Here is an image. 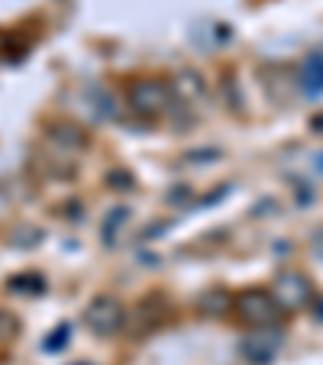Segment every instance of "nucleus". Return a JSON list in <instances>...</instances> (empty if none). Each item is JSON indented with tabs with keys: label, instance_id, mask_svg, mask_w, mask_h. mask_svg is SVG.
Wrapping results in <instances>:
<instances>
[{
	"label": "nucleus",
	"instance_id": "obj_3",
	"mask_svg": "<svg viewBox=\"0 0 323 365\" xmlns=\"http://www.w3.org/2000/svg\"><path fill=\"white\" fill-rule=\"evenodd\" d=\"M84 324L94 336H113L126 327V307L113 294H97L84 307Z\"/></svg>",
	"mask_w": 323,
	"mask_h": 365
},
{
	"label": "nucleus",
	"instance_id": "obj_6",
	"mask_svg": "<svg viewBox=\"0 0 323 365\" xmlns=\"http://www.w3.org/2000/svg\"><path fill=\"white\" fill-rule=\"evenodd\" d=\"M165 310H168V304H165V297L162 294H149L143 304H139L136 310L130 314V327H133V333H149V330H155L162 320H165Z\"/></svg>",
	"mask_w": 323,
	"mask_h": 365
},
{
	"label": "nucleus",
	"instance_id": "obj_15",
	"mask_svg": "<svg viewBox=\"0 0 323 365\" xmlns=\"http://www.w3.org/2000/svg\"><path fill=\"white\" fill-rule=\"evenodd\" d=\"M310 162H314V168L323 175V152H317V155H314V159H310Z\"/></svg>",
	"mask_w": 323,
	"mask_h": 365
},
{
	"label": "nucleus",
	"instance_id": "obj_11",
	"mask_svg": "<svg viewBox=\"0 0 323 365\" xmlns=\"http://www.w3.org/2000/svg\"><path fill=\"white\" fill-rule=\"evenodd\" d=\"M126 220H130V210H126V207H113L111 214H107V220H103V227H101V233H103V240H107V246H113V242H117V233L123 230Z\"/></svg>",
	"mask_w": 323,
	"mask_h": 365
},
{
	"label": "nucleus",
	"instance_id": "obj_14",
	"mask_svg": "<svg viewBox=\"0 0 323 365\" xmlns=\"http://www.w3.org/2000/svg\"><path fill=\"white\" fill-rule=\"evenodd\" d=\"M16 330H20V324H16L14 314H7V310H0V339L16 336Z\"/></svg>",
	"mask_w": 323,
	"mask_h": 365
},
{
	"label": "nucleus",
	"instance_id": "obj_1",
	"mask_svg": "<svg viewBox=\"0 0 323 365\" xmlns=\"http://www.w3.org/2000/svg\"><path fill=\"white\" fill-rule=\"evenodd\" d=\"M233 314L246 327H255V330H268V327H275L284 317L282 304L265 288H246L240 294H233Z\"/></svg>",
	"mask_w": 323,
	"mask_h": 365
},
{
	"label": "nucleus",
	"instance_id": "obj_12",
	"mask_svg": "<svg viewBox=\"0 0 323 365\" xmlns=\"http://www.w3.org/2000/svg\"><path fill=\"white\" fill-rule=\"evenodd\" d=\"M91 97H94L97 120H113V117H117V107H113V94H111V91L94 88V91H91Z\"/></svg>",
	"mask_w": 323,
	"mask_h": 365
},
{
	"label": "nucleus",
	"instance_id": "obj_16",
	"mask_svg": "<svg viewBox=\"0 0 323 365\" xmlns=\"http://www.w3.org/2000/svg\"><path fill=\"white\" fill-rule=\"evenodd\" d=\"M317 317L323 320V297H320V301H317Z\"/></svg>",
	"mask_w": 323,
	"mask_h": 365
},
{
	"label": "nucleus",
	"instance_id": "obj_13",
	"mask_svg": "<svg viewBox=\"0 0 323 365\" xmlns=\"http://www.w3.org/2000/svg\"><path fill=\"white\" fill-rule=\"evenodd\" d=\"M65 343H68V327H58L56 333H48V336H46V343H42V349H46V352H58Z\"/></svg>",
	"mask_w": 323,
	"mask_h": 365
},
{
	"label": "nucleus",
	"instance_id": "obj_7",
	"mask_svg": "<svg viewBox=\"0 0 323 365\" xmlns=\"http://www.w3.org/2000/svg\"><path fill=\"white\" fill-rule=\"evenodd\" d=\"M297 88L307 97H323V52H310L297 71Z\"/></svg>",
	"mask_w": 323,
	"mask_h": 365
},
{
	"label": "nucleus",
	"instance_id": "obj_17",
	"mask_svg": "<svg viewBox=\"0 0 323 365\" xmlns=\"http://www.w3.org/2000/svg\"><path fill=\"white\" fill-rule=\"evenodd\" d=\"M81 365H88V362H81Z\"/></svg>",
	"mask_w": 323,
	"mask_h": 365
},
{
	"label": "nucleus",
	"instance_id": "obj_2",
	"mask_svg": "<svg viewBox=\"0 0 323 365\" xmlns=\"http://www.w3.org/2000/svg\"><path fill=\"white\" fill-rule=\"evenodd\" d=\"M130 110L143 120H162L175 110V94L165 81L158 78H139V81L130 84Z\"/></svg>",
	"mask_w": 323,
	"mask_h": 365
},
{
	"label": "nucleus",
	"instance_id": "obj_5",
	"mask_svg": "<svg viewBox=\"0 0 323 365\" xmlns=\"http://www.w3.org/2000/svg\"><path fill=\"white\" fill-rule=\"evenodd\" d=\"M282 346H284V336L268 327V330H255V333H249V336H242L240 356L246 359L249 365H268V362H275Z\"/></svg>",
	"mask_w": 323,
	"mask_h": 365
},
{
	"label": "nucleus",
	"instance_id": "obj_4",
	"mask_svg": "<svg viewBox=\"0 0 323 365\" xmlns=\"http://www.w3.org/2000/svg\"><path fill=\"white\" fill-rule=\"evenodd\" d=\"M275 301L282 304V310H301L314 301V284H310L307 275L301 272H282L275 278Z\"/></svg>",
	"mask_w": 323,
	"mask_h": 365
},
{
	"label": "nucleus",
	"instance_id": "obj_8",
	"mask_svg": "<svg viewBox=\"0 0 323 365\" xmlns=\"http://www.w3.org/2000/svg\"><path fill=\"white\" fill-rule=\"evenodd\" d=\"M175 91H178V97H181V103L185 107H194V103H200L207 97V81L198 75V71H191V68H185V71H178V78H175Z\"/></svg>",
	"mask_w": 323,
	"mask_h": 365
},
{
	"label": "nucleus",
	"instance_id": "obj_9",
	"mask_svg": "<svg viewBox=\"0 0 323 365\" xmlns=\"http://www.w3.org/2000/svg\"><path fill=\"white\" fill-rule=\"evenodd\" d=\"M198 310L207 314V317H223L233 310V294L227 288H210L207 294L198 297Z\"/></svg>",
	"mask_w": 323,
	"mask_h": 365
},
{
	"label": "nucleus",
	"instance_id": "obj_10",
	"mask_svg": "<svg viewBox=\"0 0 323 365\" xmlns=\"http://www.w3.org/2000/svg\"><path fill=\"white\" fill-rule=\"evenodd\" d=\"M48 143L65 145V149L75 152V149H84V145H88V133L75 123H56L48 130Z\"/></svg>",
	"mask_w": 323,
	"mask_h": 365
}]
</instances>
